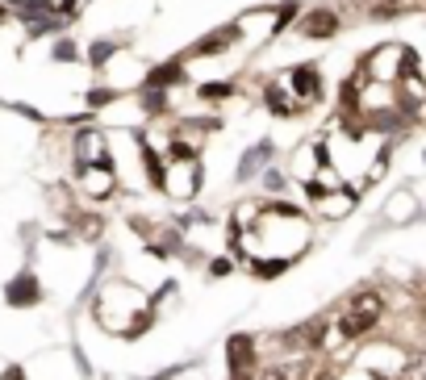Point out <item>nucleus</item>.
Here are the masks:
<instances>
[{"label": "nucleus", "instance_id": "f257e3e1", "mask_svg": "<svg viewBox=\"0 0 426 380\" xmlns=\"http://www.w3.org/2000/svg\"><path fill=\"white\" fill-rule=\"evenodd\" d=\"M238 247L251 255L259 276H276L289 259H297L309 247V222L293 205H259L251 230H238Z\"/></svg>", "mask_w": 426, "mask_h": 380}, {"label": "nucleus", "instance_id": "f03ea898", "mask_svg": "<svg viewBox=\"0 0 426 380\" xmlns=\"http://www.w3.org/2000/svg\"><path fill=\"white\" fill-rule=\"evenodd\" d=\"M363 80H372V84H397L405 71H418V59H414V50L410 46H401V42H385V46H377L363 59Z\"/></svg>", "mask_w": 426, "mask_h": 380}, {"label": "nucleus", "instance_id": "7ed1b4c3", "mask_svg": "<svg viewBox=\"0 0 426 380\" xmlns=\"http://www.w3.org/2000/svg\"><path fill=\"white\" fill-rule=\"evenodd\" d=\"M405 364H410V355L393 339H368L359 347V364L355 368L368 372V376H377V380H397L405 372Z\"/></svg>", "mask_w": 426, "mask_h": 380}, {"label": "nucleus", "instance_id": "20e7f679", "mask_svg": "<svg viewBox=\"0 0 426 380\" xmlns=\"http://www.w3.org/2000/svg\"><path fill=\"white\" fill-rule=\"evenodd\" d=\"M155 184L164 188L168 197H176V201H188V197L197 192V184H201V176H197V159H192V155L172 159V163H168V172H159V180H155Z\"/></svg>", "mask_w": 426, "mask_h": 380}, {"label": "nucleus", "instance_id": "39448f33", "mask_svg": "<svg viewBox=\"0 0 426 380\" xmlns=\"http://www.w3.org/2000/svg\"><path fill=\"white\" fill-rule=\"evenodd\" d=\"M317 372V359L313 355H293V359H280V364H272V368H263L255 380H313Z\"/></svg>", "mask_w": 426, "mask_h": 380}, {"label": "nucleus", "instance_id": "423d86ee", "mask_svg": "<svg viewBox=\"0 0 426 380\" xmlns=\"http://www.w3.org/2000/svg\"><path fill=\"white\" fill-rule=\"evenodd\" d=\"M80 184H84V192H88V197H96V201H100V197H109V192H113V184H117V180H113V172L104 168V163H88L84 176H80Z\"/></svg>", "mask_w": 426, "mask_h": 380}, {"label": "nucleus", "instance_id": "0eeeda50", "mask_svg": "<svg viewBox=\"0 0 426 380\" xmlns=\"http://www.w3.org/2000/svg\"><path fill=\"white\" fill-rule=\"evenodd\" d=\"M76 155H80L84 168H88V163H104V159H109V142H104V134H96V130H84L76 138Z\"/></svg>", "mask_w": 426, "mask_h": 380}, {"label": "nucleus", "instance_id": "6e6552de", "mask_svg": "<svg viewBox=\"0 0 426 380\" xmlns=\"http://www.w3.org/2000/svg\"><path fill=\"white\" fill-rule=\"evenodd\" d=\"M280 25H284L280 13H247V17H238L234 34H259V38H268V34H276Z\"/></svg>", "mask_w": 426, "mask_h": 380}, {"label": "nucleus", "instance_id": "1a4fd4ad", "mask_svg": "<svg viewBox=\"0 0 426 380\" xmlns=\"http://www.w3.org/2000/svg\"><path fill=\"white\" fill-rule=\"evenodd\" d=\"M351 205H355V197L347 188H330V192H322V201H317V209H322L326 217H343V213H351Z\"/></svg>", "mask_w": 426, "mask_h": 380}, {"label": "nucleus", "instance_id": "9d476101", "mask_svg": "<svg viewBox=\"0 0 426 380\" xmlns=\"http://www.w3.org/2000/svg\"><path fill=\"white\" fill-rule=\"evenodd\" d=\"M317 168H322V146H317V142L301 146V150H297V176H301V180H313Z\"/></svg>", "mask_w": 426, "mask_h": 380}, {"label": "nucleus", "instance_id": "9b49d317", "mask_svg": "<svg viewBox=\"0 0 426 380\" xmlns=\"http://www.w3.org/2000/svg\"><path fill=\"white\" fill-rule=\"evenodd\" d=\"M268 155H272V146L263 142V146H251L247 155H243V163H238V176L247 180V176H255V168H263V163H268Z\"/></svg>", "mask_w": 426, "mask_h": 380}, {"label": "nucleus", "instance_id": "f8f14e48", "mask_svg": "<svg viewBox=\"0 0 426 380\" xmlns=\"http://www.w3.org/2000/svg\"><path fill=\"white\" fill-rule=\"evenodd\" d=\"M330 30H335V13H326V9H317V13H313V17L305 21V30H301V34H305V38H326Z\"/></svg>", "mask_w": 426, "mask_h": 380}, {"label": "nucleus", "instance_id": "ddd939ff", "mask_svg": "<svg viewBox=\"0 0 426 380\" xmlns=\"http://www.w3.org/2000/svg\"><path fill=\"white\" fill-rule=\"evenodd\" d=\"M251 359H255V343H251V339H234V343H230V364H234V372H247Z\"/></svg>", "mask_w": 426, "mask_h": 380}, {"label": "nucleus", "instance_id": "4468645a", "mask_svg": "<svg viewBox=\"0 0 426 380\" xmlns=\"http://www.w3.org/2000/svg\"><path fill=\"white\" fill-rule=\"evenodd\" d=\"M389 217H397V222L414 217V201H410V197H397V201H389Z\"/></svg>", "mask_w": 426, "mask_h": 380}, {"label": "nucleus", "instance_id": "2eb2a0df", "mask_svg": "<svg viewBox=\"0 0 426 380\" xmlns=\"http://www.w3.org/2000/svg\"><path fill=\"white\" fill-rule=\"evenodd\" d=\"M21 293H25V297H34V293H38V289H34V280H17V284L9 289V297H13V301H17Z\"/></svg>", "mask_w": 426, "mask_h": 380}, {"label": "nucleus", "instance_id": "dca6fc26", "mask_svg": "<svg viewBox=\"0 0 426 380\" xmlns=\"http://www.w3.org/2000/svg\"><path fill=\"white\" fill-rule=\"evenodd\" d=\"M343 380H377V376H368V372H359V368H355V372H347Z\"/></svg>", "mask_w": 426, "mask_h": 380}]
</instances>
